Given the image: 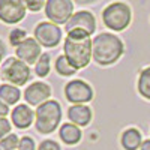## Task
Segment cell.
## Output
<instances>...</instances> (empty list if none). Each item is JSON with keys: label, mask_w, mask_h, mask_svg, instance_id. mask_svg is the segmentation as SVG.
Instances as JSON below:
<instances>
[{"label": "cell", "mask_w": 150, "mask_h": 150, "mask_svg": "<svg viewBox=\"0 0 150 150\" xmlns=\"http://www.w3.org/2000/svg\"><path fill=\"white\" fill-rule=\"evenodd\" d=\"M140 150H150V140H144L141 147H140Z\"/></svg>", "instance_id": "cell-30"}, {"label": "cell", "mask_w": 150, "mask_h": 150, "mask_svg": "<svg viewBox=\"0 0 150 150\" xmlns=\"http://www.w3.org/2000/svg\"><path fill=\"white\" fill-rule=\"evenodd\" d=\"M27 8L23 0H0V21L5 24H18L24 20Z\"/></svg>", "instance_id": "cell-9"}, {"label": "cell", "mask_w": 150, "mask_h": 150, "mask_svg": "<svg viewBox=\"0 0 150 150\" xmlns=\"http://www.w3.org/2000/svg\"><path fill=\"white\" fill-rule=\"evenodd\" d=\"M44 12L48 21L57 24V26L66 24L71 20V17L75 14L74 0H47Z\"/></svg>", "instance_id": "cell-6"}, {"label": "cell", "mask_w": 150, "mask_h": 150, "mask_svg": "<svg viewBox=\"0 0 150 150\" xmlns=\"http://www.w3.org/2000/svg\"><path fill=\"white\" fill-rule=\"evenodd\" d=\"M20 98H21L20 87L8 84V83H3L0 86V99L3 102H6L8 105H18Z\"/></svg>", "instance_id": "cell-17"}, {"label": "cell", "mask_w": 150, "mask_h": 150, "mask_svg": "<svg viewBox=\"0 0 150 150\" xmlns=\"http://www.w3.org/2000/svg\"><path fill=\"white\" fill-rule=\"evenodd\" d=\"M104 26L112 32H123L132 21V9L126 2H112L102 9Z\"/></svg>", "instance_id": "cell-4"}, {"label": "cell", "mask_w": 150, "mask_h": 150, "mask_svg": "<svg viewBox=\"0 0 150 150\" xmlns=\"http://www.w3.org/2000/svg\"><path fill=\"white\" fill-rule=\"evenodd\" d=\"M59 137H60L62 143H65L66 146H77L83 138V132L77 125L63 123L59 129Z\"/></svg>", "instance_id": "cell-15"}, {"label": "cell", "mask_w": 150, "mask_h": 150, "mask_svg": "<svg viewBox=\"0 0 150 150\" xmlns=\"http://www.w3.org/2000/svg\"><path fill=\"white\" fill-rule=\"evenodd\" d=\"M6 56V47L3 44V41L0 39V63H3V59Z\"/></svg>", "instance_id": "cell-28"}, {"label": "cell", "mask_w": 150, "mask_h": 150, "mask_svg": "<svg viewBox=\"0 0 150 150\" xmlns=\"http://www.w3.org/2000/svg\"><path fill=\"white\" fill-rule=\"evenodd\" d=\"M125 53V44L114 33L102 32L93 38V60L99 66H110Z\"/></svg>", "instance_id": "cell-2"}, {"label": "cell", "mask_w": 150, "mask_h": 150, "mask_svg": "<svg viewBox=\"0 0 150 150\" xmlns=\"http://www.w3.org/2000/svg\"><path fill=\"white\" fill-rule=\"evenodd\" d=\"M18 150H36V143L32 137L24 135L20 138V144H18Z\"/></svg>", "instance_id": "cell-24"}, {"label": "cell", "mask_w": 150, "mask_h": 150, "mask_svg": "<svg viewBox=\"0 0 150 150\" xmlns=\"http://www.w3.org/2000/svg\"><path fill=\"white\" fill-rule=\"evenodd\" d=\"M18 144H20V140H18V135L15 134H9L6 135L5 138L0 140V147L3 150H17L18 149Z\"/></svg>", "instance_id": "cell-22"}, {"label": "cell", "mask_w": 150, "mask_h": 150, "mask_svg": "<svg viewBox=\"0 0 150 150\" xmlns=\"http://www.w3.org/2000/svg\"><path fill=\"white\" fill-rule=\"evenodd\" d=\"M0 74H2V78L5 80V83L17 87L26 86L32 77L30 66L24 63L23 60H20L18 57H8L6 60H3Z\"/></svg>", "instance_id": "cell-5"}, {"label": "cell", "mask_w": 150, "mask_h": 150, "mask_svg": "<svg viewBox=\"0 0 150 150\" xmlns=\"http://www.w3.org/2000/svg\"><path fill=\"white\" fill-rule=\"evenodd\" d=\"M33 38L41 44V47L54 48L60 44L63 33H62V29L57 24L51 21H41L36 24V27L33 30Z\"/></svg>", "instance_id": "cell-7"}, {"label": "cell", "mask_w": 150, "mask_h": 150, "mask_svg": "<svg viewBox=\"0 0 150 150\" xmlns=\"http://www.w3.org/2000/svg\"><path fill=\"white\" fill-rule=\"evenodd\" d=\"M35 111L29 104H18L11 110V122L18 129H27L35 123Z\"/></svg>", "instance_id": "cell-13"}, {"label": "cell", "mask_w": 150, "mask_h": 150, "mask_svg": "<svg viewBox=\"0 0 150 150\" xmlns=\"http://www.w3.org/2000/svg\"><path fill=\"white\" fill-rule=\"evenodd\" d=\"M65 30L66 33L72 30H83L92 36L96 32V18L90 11H78L65 24Z\"/></svg>", "instance_id": "cell-10"}, {"label": "cell", "mask_w": 150, "mask_h": 150, "mask_svg": "<svg viewBox=\"0 0 150 150\" xmlns=\"http://www.w3.org/2000/svg\"><path fill=\"white\" fill-rule=\"evenodd\" d=\"M98 0H74V3H78V5H93Z\"/></svg>", "instance_id": "cell-29"}, {"label": "cell", "mask_w": 150, "mask_h": 150, "mask_svg": "<svg viewBox=\"0 0 150 150\" xmlns=\"http://www.w3.org/2000/svg\"><path fill=\"white\" fill-rule=\"evenodd\" d=\"M0 78H2V74H0Z\"/></svg>", "instance_id": "cell-31"}, {"label": "cell", "mask_w": 150, "mask_h": 150, "mask_svg": "<svg viewBox=\"0 0 150 150\" xmlns=\"http://www.w3.org/2000/svg\"><path fill=\"white\" fill-rule=\"evenodd\" d=\"M68 119L71 123L77 125V126H87L92 119H93V112L92 108L87 104H78V105H72L68 108Z\"/></svg>", "instance_id": "cell-14"}, {"label": "cell", "mask_w": 150, "mask_h": 150, "mask_svg": "<svg viewBox=\"0 0 150 150\" xmlns=\"http://www.w3.org/2000/svg\"><path fill=\"white\" fill-rule=\"evenodd\" d=\"M11 112V110H9V105L6 104V102H3L2 99H0V117H6L8 114Z\"/></svg>", "instance_id": "cell-27"}, {"label": "cell", "mask_w": 150, "mask_h": 150, "mask_svg": "<svg viewBox=\"0 0 150 150\" xmlns=\"http://www.w3.org/2000/svg\"><path fill=\"white\" fill-rule=\"evenodd\" d=\"M24 39H27V32L21 29V27H15V29H12L11 33H9V44L17 48Z\"/></svg>", "instance_id": "cell-21"}, {"label": "cell", "mask_w": 150, "mask_h": 150, "mask_svg": "<svg viewBox=\"0 0 150 150\" xmlns=\"http://www.w3.org/2000/svg\"><path fill=\"white\" fill-rule=\"evenodd\" d=\"M63 54L77 71L84 69L93 59V39L83 30L68 32L63 42Z\"/></svg>", "instance_id": "cell-1"}, {"label": "cell", "mask_w": 150, "mask_h": 150, "mask_svg": "<svg viewBox=\"0 0 150 150\" xmlns=\"http://www.w3.org/2000/svg\"><path fill=\"white\" fill-rule=\"evenodd\" d=\"M11 129H12V122H9L6 117H0V140L9 135Z\"/></svg>", "instance_id": "cell-25"}, {"label": "cell", "mask_w": 150, "mask_h": 150, "mask_svg": "<svg viewBox=\"0 0 150 150\" xmlns=\"http://www.w3.org/2000/svg\"><path fill=\"white\" fill-rule=\"evenodd\" d=\"M35 126L36 131L48 135L53 134L62 122V107L56 99H48L35 110Z\"/></svg>", "instance_id": "cell-3"}, {"label": "cell", "mask_w": 150, "mask_h": 150, "mask_svg": "<svg viewBox=\"0 0 150 150\" xmlns=\"http://www.w3.org/2000/svg\"><path fill=\"white\" fill-rule=\"evenodd\" d=\"M65 98L72 105L78 104H89L93 99V89L89 83L84 80H71L65 86Z\"/></svg>", "instance_id": "cell-8"}, {"label": "cell", "mask_w": 150, "mask_h": 150, "mask_svg": "<svg viewBox=\"0 0 150 150\" xmlns=\"http://www.w3.org/2000/svg\"><path fill=\"white\" fill-rule=\"evenodd\" d=\"M41 56L42 47L35 38H27L15 48V57H18L27 65H36V62L39 60Z\"/></svg>", "instance_id": "cell-11"}, {"label": "cell", "mask_w": 150, "mask_h": 150, "mask_svg": "<svg viewBox=\"0 0 150 150\" xmlns=\"http://www.w3.org/2000/svg\"><path fill=\"white\" fill-rule=\"evenodd\" d=\"M0 150H3V149H2V147H0Z\"/></svg>", "instance_id": "cell-32"}, {"label": "cell", "mask_w": 150, "mask_h": 150, "mask_svg": "<svg viewBox=\"0 0 150 150\" xmlns=\"http://www.w3.org/2000/svg\"><path fill=\"white\" fill-rule=\"evenodd\" d=\"M120 143L125 150H138L143 144V135L137 128H128L123 131Z\"/></svg>", "instance_id": "cell-16"}, {"label": "cell", "mask_w": 150, "mask_h": 150, "mask_svg": "<svg viewBox=\"0 0 150 150\" xmlns=\"http://www.w3.org/2000/svg\"><path fill=\"white\" fill-rule=\"evenodd\" d=\"M137 87H138V93L144 99L150 101V66L149 68H144L140 72L138 84H137Z\"/></svg>", "instance_id": "cell-19"}, {"label": "cell", "mask_w": 150, "mask_h": 150, "mask_svg": "<svg viewBox=\"0 0 150 150\" xmlns=\"http://www.w3.org/2000/svg\"><path fill=\"white\" fill-rule=\"evenodd\" d=\"M38 150H62V147L54 140H44V141H41Z\"/></svg>", "instance_id": "cell-26"}, {"label": "cell", "mask_w": 150, "mask_h": 150, "mask_svg": "<svg viewBox=\"0 0 150 150\" xmlns=\"http://www.w3.org/2000/svg\"><path fill=\"white\" fill-rule=\"evenodd\" d=\"M51 96V87L44 81H35L24 90V99L30 107H39Z\"/></svg>", "instance_id": "cell-12"}, {"label": "cell", "mask_w": 150, "mask_h": 150, "mask_svg": "<svg viewBox=\"0 0 150 150\" xmlns=\"http://www.w3.org/2000/svg\"><path fill=\"white\" fill-rule=\"evenodd\" d=\"M54 69L60 77H72V75H75V72H77V69L69 63V60L66 59L65 54H62L56 59Z\"/></svg>", "instance_id": "cell-18"}, {"label": "cell", "mask_w": 150, "mask_h": 150, "mask_svg": "<svg viewBox=\"0 0 150 150\" xmlns=\"http://www.w3.org/2000/svg\"><path fill=\"white\" fill-rule=\"evenodd\" d=\"M50 71H51V56L48 53H42V56L35 65V74L39 78H45L50 74Z\"/></svg>", "instance_id": "cell-20"}, {"label": "cell", "mask_w": 150, "mask_h": 150, "mask_svg": "<svg viewBox=\"0 0 150 150\" xmlns=\"http://www.w3.org/2000/svg\"><path fill=\"white\" fill-rule=\"evenodd\" d=\"M23 3L26 5L27 11H30V12H39V11H42V8H45L47 0H23Z\"/></svg>", "instance_id": "cell-23"}]
</instances>
